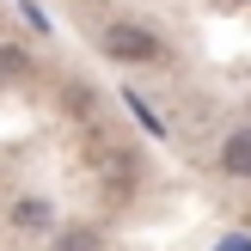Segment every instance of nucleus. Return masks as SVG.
<instances>
[{
	"label": "nucleus",
	"mask_w": 251,
	"mask_h": 251,
	"mask_svg": "<svg viewBox=\"0 0 251 251\" xmlns=\"http://www.w3.org/2000/svg\"><path fill=\"white\" fill-rule=\"evenodd\" d=\"M104 55H117V61H159L166 49H159V37L147 31V25H104Z\"/></svg>",
	"instance_id": "nucleus-1"
},
{
	"label": "nucleus",
	"mask_w": 251,
	"mask_h": 251,
	"mask_svg": "<svg viewBox=\"0 0 251 251\" xmlns=\"http://www.w3.org/2000/svg\"><path fill=\"white\" fill-rule=\"evenodd\" d=\"M221 172H227V178H251V129L227 135V147H221Z\"/></svg>",
	"instance_id": "nucleus-2"
},
{
	"label": "nucleus",
	"mask_w": 251,
	"mask_h": 251,
	"mask_svg": "<svg viewBox=\"0 0 251 251\" xmlns=\"http://www.w3.org/2000/svg\"><path fill=\"white\" fill-rule=\"evenodd\" d=\"M25 74H31L25 49H0V80H25Z\"/></svg>",
	"instance_id": "nucleus-3"
},
{
	"label": "nucleus",
	"mask_w": 251,
	"mask_h": 251,
	"mask_svg": "<svg viewBox=\"0 0 251 251\" xmlns=\"http://www.w3.org/2000/svg\"><path fill=\"white\" fill-rule=\"evenodd\" d=\"M12 221H19V227H43L49 208H43V202H19V208H12Z\"/></svg>",
	"instance_id": "nucleus-4"
},
{
	"label": "nucleus",
	"mask_w": 251,
	"mask_h": 251,
	"mask_svg": "<svg viewBox=\"0 0 251 251\" xmlns=\"http://www.w3.org/2000/svg\"><path fill=\"white\" fill-rule=\"evenodd\" d=\"M55 251H92V239H86V233H80V239H61Z\"/></svg>",
	"instance_id": "nucleus-5"
},
{
	"label": "nucleus",
	"mask_w": 251,
	"mask_h": 251,
	"mask_svg": "<svg viewBox=\"0 0 251 251\" xmlns=\"http://www.w3.org/2000/svg\"><path fill=\"white\" fill-rule=\"evenodd\" d=\"M221 251H251V245H245V239H227V245H221Z\"/></svg>",
	"instance_id": "nucleus-6"
}]
</instances>
